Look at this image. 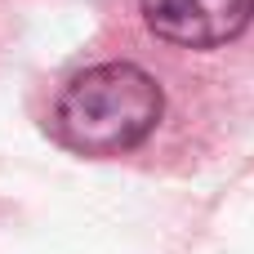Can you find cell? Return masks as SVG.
I'll list each match as a JSON object with an SVG mask.
<instances>
[{"mask_svg":"<svg viewBox=\"0 0 254 254\" xmlns=\"http://www.w3.org/2000/svg\"><path fill=\"white\" fill-rule=\"evenodd\" d=\"M147 27L188 49H214L237 40L254 18V0H138Z\"/></svg>","mask_w":254,"mask_h":254,"instance_id":"2","label":"cell"},{"mask_svg":"<svg viewBox=\"0 0 254 254\" xmlns=\"http://www.w3.org/2000/svg\"><path fill=\"white\" fill-rule=\"evenodd\" d=\"M165 94L138 63H94L76 71L54 103V134L80 156H121L152 138Z\"/></svg>","mask_w":254,"mask_h":254,"instance_id":"1","label":"cell"}]
</instances>
